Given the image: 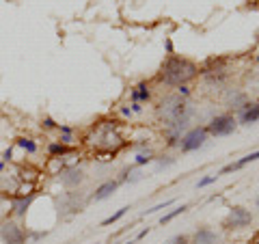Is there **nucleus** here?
Segmentation results:
<instances>
[{"label":"nucleus","mask_w":259,"mask_h":244,"mask_svg":"<svg viewBox=\"0 0 259 244\" xmlns=\"http://www.w3.org/2000/svg\"><path fill=\"white\" fill-rule=\"evenodd\" d=\"M168 244H188V238H186V235H175V238H171Z\"/></svg>","instance_id":"22"},{"label":"nucleus","mask_w":259,"mask_h":244,"mask_svg":"<svg viewBox=\"0 0 259 244\" xmlns=\"http://www.w3.org/2000/svg\"><path fill=\"white\" fill-rule=\"evenodd\" d=\"M259 121V104H244V108L240 112V124L253 126Z\"/></svg>","instance_id":"8"},{"label":"nucleus","mask_w":259,"mask_h":244,"mask_svg":"<svg viewBox=\"0 0 259 244\" xmlns=\"http://www.w3.org/2000/svg\"><path fill=\"white\" fill-rule=\"evenodd\" d=\"M257 61H259V56H257Z\"/></svg>","instance_id":"28"},{"label":"nucleus","mask_w":259,"mask_h":244,"mask_svg":"<svg viewBox=\"0 0 259 244\" xmlns=\"http://www.w3.org/2000/svg\"><path fill=\"white\" fill-rule=\"evenodd\" d=\"M168 206H173V201H164V203H160V206L147 210V214H156V212H160V210H164V208H168Z\"/></svg>","instance_id":"21"},{"label":"nucleus","mask_w":259,"mask_h":244,"mask_svg":"<svg viewBox=\"0 0 259 244\" xmlns=\"http://www.w3.org/2000/svg\"><path fill=\"white\" fill-rule=\"evenodd\" d=\"M194 244H218V235L212 229H207V227H201L194 233Z\"/></svg>","instance_id":"12"},{"label":"nucleus","mask_w":259,"mask_h":244,"mask_svg":"<svg viewBox=\"0 0 259 244\" xmlns=\"http://www.w3.org/2000/svg\"><path fill=\"white\" fill-rule=\"evenodd\" d=\"M186 210H188V206H180V208H175V210H171V212H168V214H164V216H162V218H160V225H166V223H171V221H173V218H175V216H180V214H184V212H186Z\"/></svg>","instance_id":"16"},{"label":"nucleus","mask_w":259,"mask_h":244,"mask_svg":"<svg viewBox=\"0 0 259 244\" xmlns=\"http://www.w3.org/2000/svg\"><path fill=\"white\" fill-rule=\"evenodd\" d=\"M233 130H236V119L231 115H218L209 121L207 126V134L212 136H229L233 134Z\"/></svg>","instance_id":"4"},{"label":"nucleus","mask_w":259,"mask_h":244,"mask_svg":"<svg viewBox=\"0 0 259 244\" xmlns=\"http://www.w3.org/2000/svg\"><path fill=\"white\" fill-rule=\"evenodd\" d=\"M0 240L5 244H24L26 242V231H24L18 223L7 221L0 225Z\"/></svg>","instance_id":"5"},{"label":"nucleus","mask_w":259,"mask_h":244,"mask_svg":"<svg viewBox=\"0 0 259 244\" xmlns=\"http://www.w3.org/2000/svg\"><path fill=\"white\" fill-rule=\"evenodd\" d=\"M59 180L63 186H67V188H76V186L84 180V173L76 167H69V169H63L59 173Z\"/></svg>","instance_id":"7"},{"label":"nucleus","mask_w":259,"mask_h":244,"mask_svg":"<svg viewBox=\"0 0 259 244\" xmlns=\"http://www.w3.org/2000/svg\"><path fill=\"white\" fill-rule=\"evenodd\" d=\"M130 95H132V102H147L149 97H151L149 89H147V85H145V83H141L136 89H132V91H130Z\"/></svg>","instance_id":"14"},{"label":"nucleus","mask_w":259,"mask_h":244,"mask_svg":"<svg viewBox=\"0 0 259 244\" xmlns=\"http://www.w3.org/2000/svg\"><path fill=\"white\" fill-rule=\"evenodd\" d=\"M18 145H20L22 149H26L28 153H35V151H37V145L32 143L30 138H18Z\"/></svg>","instance_id":"18"},{"label":"nucleus","mask_w":259,"mask_h":244,"mask_svg":"<svg viewBox=\"0 0 259 244\" xmlns=\"http://www.w3.org/2000/svg\"><path fill=\"white\" fill-rule=\"evenodd\" d=\"M177 93H180V95H190V89L186 85H182V87H177Z\"/></svg>","instance_id":"24"},{"label":"nucleus","mask_w":259,"mask_h":244,"mask_svg":"<svg viewBox=\"0 0 259 244\" xmlns=\"http://www.w3.org/2000/svg\"><path fill=\"white\" fill-rule=\"evenodd\" d=\"M149 162H153V153H151V151H147V153H139V156H136V165H139V167L149 165Z\"/></svg>","instance_id":"19"},{"label":"nucleus","mask_w":259,"mask_h":244,"mask_svg":"<svg viewBox=\"0 0 259 244\" xmlns=\"http://www.w3.org/2000/svg\"><path fill=\"white\" fill-rule=\"evenodd\" d=\"M32 199H35V197H32V194H28V197H26V194H20V197H13V212L18 214V216H24V214H26V210L30 208Z\"/></svg>","instance_id":"13"},{"label":"nucleus","mask_w":259,"mask_h":244,"mask_svg":"<svg viewBox=\"0 0 259 244\" xmlns=\"http://www.w3.org/2000/svg\"><path fill=\"white\" fill-rule=\"evenodd\" d=\"M255 160H259V151H253V153H248V156H244L242 160H238V162H233V165H227V167H223L221 171H218V177L221 175H225V173H231V171H240L242 167H246L248 162H255Z\"/></svg>","instance_id":"10"},{"label":"nucleus","mask_w":259,"mask_h":244,"mask_svg":"<svg viewBox=\"0 0 259 244\" xmlns=\"http://www.w3.org/2000/svg\"><path fill=\"white\" fill-rule=\"evenodd\" d=\"M11 214H13V197L9 192L0 190V225L9 221Z\"/></svg>","instance_id":"9"},{"label":"nucleus","mask_w":259,"mask_h":244,"mask_svg":"<svg viewBox=\"0 0 259 244\" xmlns=\"http://www.w3.org/2000/svg\"><path fill=\"white\" fill-rule=\"evenodd\" d=\"M197 74H199V67L192 61L171 54L160 69V80L166 85H173V87H182L197 78Z\"/></svg>","instance_id":"1"},{"label":"nucleus","mask_w":259,"mask_h":244,"mask_svg":"<svg viewBox=\"0 0 259 244\" xmlns=\"http://www.w3.org/2000/svg\"><path fill=\"white\" fill-rule=\"evenodd\" d=\"M207 141V128H192L190 132H186V136L182 138L180 147L184 153H190V151H197L199 147H203Z\"/></svg>","instance_id":"3"},{"label":"nucleus","mask_w":259,"mask_h":244,"mask_svg":"<svg viewBox=\"0 0 259 244\" xmlns=\"http://www.w3.org/2000/svg\"><path fill=\"white\" fill-rule=\"evenodd\" d=\"M44 128H48V130H52V128H56V124H54V121H52L50 117H46V119H44Z\"/></svg>","instance_id":"23"},{"label":"nucleus","mask_w":259,"mask_h":244,"mask_svg":"<svg viewBox=\"0 0 259 244\" xmlns=\"http://www.w3.org/2000/svg\"><path fill=\"white\" fill-rule=\"evenodd\" d=\"M119 188V182H115V180H110V182H104L100 188H97L95 192H93V199L95 201H104V199H108L112 192H115Z\"/></svg>","instance_id":"11"},{"label":"nucleus","mask_w":259,"mask_h":244,"mask_svg":"<svg viewBox=\"0 0 259 244\" xmlns=\"http://www.w3.org/2000/svg\"><path fill=\"white\" fill-rule=\"evenodd\" d=\"M127 206L125 208H121V210H117V212L115 214H112V216H108V218H104V221H102V227H108V225H112V223H117L119 221V218H123L125 214H127Z\"/></svg>","instance_id":"17"},{"label":"nucleus","mask_w":259,"mask_h":244,"mask_svg":"<svg viewBox=\"0 0 259 244\" xmlns=\"http://www.w3.org/2000/svg\"><path fill=\"white\" fill-rule=\"evenodd\" d=\"M147 233H149V227H147V229H143V231H141L139 235H136V240H141V238H145V235H147Z\"/></svg>","instance_id":"26"},{"label":"nucleus","mask_w":259,"mask_h":244,"mask_svg":"<svg viewBox=\"0 0 259 244\" xmlns=\"http://www.w3.org/2000/svg\"><path fill=\"white\" fill-rule=\"evenodd\" d=\"M250 223H253V214L246 208L238 206V208H231V212L225 221V227L227 229H240V227H248Z\"/></svg>","instance_id":"6"},{"label":"nucleus","mask_w":259,"mask_h":244,"mask_svg":"<svg viewBox=\"0 0 259 244\" xmlns=\"http://www.w3.org/2000/svg\"><path fill=\"white\" fill-rule=\"evenodd\" d=\"M132 110H134V112H141V110H143L141 102H134V104H132Z\"/></svg>","instance_id":"25"},{"label":"nucleus","mask_w":259,"mask_h":244,"mask_svg":"<svg viewBox=\"0 0 259 244\" xmlns=\"http://www.w3.org/2000/svg\"><path fill=\"white\" fill-rule=\"evenodd\" d=\"M48 151H50L52 158H59V156H65V153H71L74 149H71V145H63V143H52L50 147H48Z\"/></svg>","instance_id":"15"},{"label":"nucleus","mask_w":259,"mask_h":244,"mask_svg":"<svg viewBox=\"0 0 259 244\" xmlns=\"http://www.w3.org/2000/svg\"><path fill=\"white\" fill-rule=\"evenodd\" d=\"M89 145H93L95 151H100V153L115 156L119 147H123V138L117 134L115 121H106V124L93 128V134L89 136Z\"/></svg>","instance_id":"2"},{"label":"nucleus","mask_w":259,"mask_h":244,"mask_svg":"<svg viewBox=\"0 0 259 244\" xmlns=\"http://www.w3.org/2000/svg\"><path fill=\"white\" fill-rule=\"evenodd\" d=\"M218 180V175H209V177H203V180H199V184H197V188H205V186H209V184H214Z\"/></svg>","instance_id":"20"},{"label":"nucleus","mask_w":259,"mask_h":244,"mask_svg":"<svg viewBox=\"0 0 259 244\" xmlns=\"http://www.w3.org/2000/svg\"><path fill=\"white\" fill-rule=\"evenodd\" d=\"M255 203H257V208H259V197H257V199H255Z\"/></svg>","instance_id":"27"}]
</instances>
